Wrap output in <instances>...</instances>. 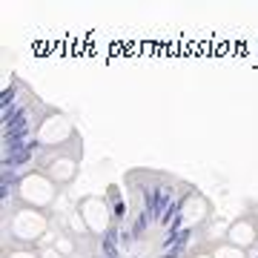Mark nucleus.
Here are the masks:
<instances>
[{"label": "nucleus", "instance_id": "obj_7", "mask_svg": "<svg viewBox=\"0 0 258 258\" xmlns=\"http://www.w3.org/2000/svg\"><path fill=\"white\" fill-rule=\"evenodd\" d=\"M207 215H210V204H207V198H204V195H189L186 204H184L186 224H201Z\"/></svg>", "mask_w": 258, "mask_h": 258}, {"label": "nucleus", "instance_id": "obj_10", "mask_svg": "<svg viewBox=\"0 0 258 258\" xmlns=\"http://www.w3.org/2000/svg\"><path fill=\"white\" fill-rule=\"evenodd\" d=\"M37 255H40V258H63V255H60V252L55 249V244H46V247H40V249H37Z\"/></svg>", "mask_w": 258, "mask_h": 258}, {"label": "nucleus", "instance_id": "obj_11", "mask_svg": "<svg viewBox=\"0 0 258 258\" xmlns=\"http://www.w3.org/2000/svg\"><path fill=\"white\" fill-rule=\"evenodd\" d=\"M6 258H40V255H37L35 249H12Z\"/></svg>", "mask_w": 258, "mask_h": 258}, {"label": "nucleus", "instance_id": "obj_9", "mask_svg": "<svg viewBox=\"0 0 258 258\" xmlns=\"http://www.w3.org/2000/svg\"><path fill=\"white\" fill-rule=\"evenodd\" d=\"M55 249L63 258H72L75 255V241L69 238V235H60V238H55Z\"/></svg>", "mask_w": 258, "mask_h": 258}, {"label": "nucleus", "instance_id": "obj_1", "mask_svg": "<svg viewBox=\"0 0 258 258\" xmlns=\"http://www.w3.org/2000/svg\"><path fill=\"white\" fill-rule=\"evenodd\" d=\"M9 232L15 238V244H26V247L43 244V238L49 232V215L43 210H32V207L20 204L9 218Z\"/></svg>", "mask_w": 258, "mask_h": 258}, {"label": "nucleus", "instance_id": "obj_8", "mask_svg": "<svg viewBox=\"0 0 258 258\" xmlns=\"http://www.w3.org/2000/svg\"><path fill=\"white\" fill-rule=\"evenodd\" d=\"M212 258H247V249L241 247H232L230 241H218V244H212Z\"/></svg>", "mask_w": 258, "mask_h": 258}, {"label": "nucleus", "instance_id": "obj_12", "mask_svg": "<svg viewBox=\"0 0 258 258\" xmlns=\"http://www.w3.org/2000/svg\"><path fill=\"white\" fill-rule=\"evenodd\" d=\"M192 258H212V252H195Z\"/></svg>", "mask_w": 258, "mask_h": 258}, {"label": "nucleus", "instance_id": "obj_4", "mask_svg": "<svg viewBox=\"0 0 258 258\" xmlns=\"http://www.w3.org/2000/svg\"><path fill=\"white\" fill-rule=\"evenodd\" d=\"M78 215L81 221L86 224V230L95 232V235H103L106 227H109V210H106V201L103 198H83L81 207H78Z\"/></svg>", "mask_w": 258, "mask_h": 258}, {"label": "nucleus", "instance_id": "obj_6", "mask_svg": "<svg viewBox=\"0 0 258 258\" xmlns=\"http://www.w3.org/2000/svg\"><path fill=\"white\" fill-rule=\"evenodd\" d=\"M224 241H230L232 247H241V249L252 247V244L258 241V221L255 218H249V215L235 218V221L227 227V238Z\"/></svg>", "mask_w": 258, "mask_h": 258}, {"label": "nucleus", "instance_id": "obj_3", "mask_svg": "<svg viewBox=\"0 0 258 258\" xmlns=\"http://www.w3.org/2000/svg\"><path fill=\"white\" fill-rule=\"evenodd\" d=\"M72 138H75V129L69 123V118L60 115V112H49L46 118L40 120V126H37V144L55 149V152L60 147H69Z\"/></svg>", "mask_w": 258, "mask_h": 258}, {"label": "nucleus", "instance_id": "obj_5", "mask_svg": "<svg viewBox=\"0 0 258 258\" xmlns=\"http://www.w3.org/2000/svg\"><path fill=\"white\" fill-rule=\"evenodd\" d=\"M43 172H46L57 186H66L75 178V172H78V155L66 152V149H57V152L49 155L46 169H43Z\"/></svg>", "mask_w": 258, "mask_h": 258}, {"label": "nucleus", "instance_id": "obj_2", "mask_svg": "<svg viewBox=\"0 0 258 258\" xmlns=\"http://www.w3.org/2000/svg\"><path fill=\"white\" fill-rule=\"evenodd\" d=\"M57 189L60 186L46 175V172H26V175L18 181V198L23 207H32V210H46L52 207L57 198Z\"/></svg>", "mask_w": 258, "mask_h": 258}]
</instances>
